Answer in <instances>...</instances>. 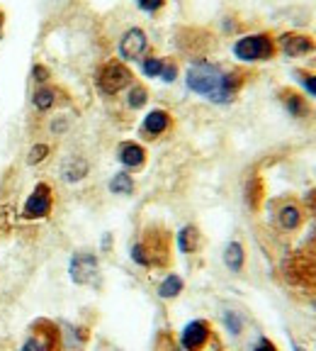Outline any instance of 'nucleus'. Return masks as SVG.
Returning <instances> with one entry per match:
<instances>
[{
  "label": "nucleus",
  "mask_w": 316,
  "mask_h": 351,
  "mask_svg": "<svg viewBox=\"0 0 316 351\" xmlns=\"http://www.w3.org/2000/svg\"><path fill=\"white\" fill-rule=\"evenodd\" d=\"M156 351H178V346H175L173 337L166 335V332H161L156 339Z\"/></svg>",
  "instance_id": "obj_26"
},
{
  "label": "nucleus",
  "mask_w": 316,
  "mask_h": 351,
  "mask_svg": "<svg viewBox=\"0 0 316 351\" xmlns=\"http://www.w3.org/2000/svg\"><path fill=\"white\" fill-rule=\"evenodd\" d=\"M146 100H148L146 88H144V86H131V90H129V105H131V108H134V110L142 108V105H146Z\"/></svg>",
  "instance_id": "obj_22"
},
{
  "label": "nucleus",
  "mask_w": 316,
  "mask_h": 351,
  "mask_svg": "<svg viewBox=\"0 0 316 351\" xmlns=\"http://www.w3.org/2000/svg\"><path fill=\"white\" fill-rule=\"evenodd\" d=\"M234 56L241 61H270L275 56V42L270 34H248L234 44Z\"/></svg>",
  "instance_id": "obj_3"
},
{
  "label": "nucleus",
  "mask_w": 316,
  "mask_h": 351,
  "mask_svg": "<svg viewBox=\"0 0 316 351\" xmlns=\"http://www.w3.org/2000/svg\"><path fill=\"white\" fill-rule=\"evenodd\" d=\"M226 327H229L231 332H234V335H239L241 324H239V317H236L234 313H229V315H226Z\"/></svg>",
  "instance_id": "obj_32"
},
{
  "label": "nucleus",
  "mask_w": 316,
  "mask_h": 351,
  "mask_svg": "<svg viewBox=\"0 0 316 351\" xmlns=\"http://www.w3.org/2000/svg\"><path fill=\"white\" fill-rule=\"evenodd\" d=\"M180 291H183V278L175 274H170L168 278L161 283V288H158V295L166 298V300H170V298L180 295Z\"/></svg>",
  "instance_id": "obj_20"
},
{
  "label": "nucleus",
  "mask_w": 316,
  "mask_h": 351,
  "mask_svg": "<svg viewBox=\"0 0 316 351\" xmlns=\"http://www.w3.org/2000/svg\"><path fill=\"white\" fill-rule=\"evenodd\" d=\"M175 73H178V69H175V64H163V71H161V78L163 81H175Z\"/></svg>",
  "instance_id": "obj_30"
},
{
  "label": "nucleus",
  "mask_w": 316,
  "mask_h": 351,
  "mask_svg": "<svg viewBox=\"0 0 316 351\" xmlns=\"http://www.w3.org/2000/svg\"><path fill=\"white\" fill-rule=\"evenodd\" d=\"M241 83H243V76L239 71L226 73L217 64H207V61L192 64L187 69V88L192 93L205 95L214 103H229L241 88Z\"/></svg>",
  "instance_id": "obj_1"
},
{
  "label": "nucleus",
  "mask_w": 316,
  "mask_h": 351,
  "mask_svg": "<svg viewBox=\"0 0 316 351\" xmlns=\"http://www.w3.org/2000/svg\"><path fill=\"white\" fill-rule=\"evenodd\" d=\"M280 47H282V51L287 56H304L316 49V44L311 42V37H304V34H285L280 39Z\"/></svg>",
  "instance_id": "obj_11"
},
{
  "label": "nucleus",
  "mask_w": 316,
  "mask_h": 351,
  "mask_svg": "<svg viewBox=\"0 0 316 351\" xmlns=\"http://www.w3.org/2000/svg\"><path fill=\"white\" fill-rule=\"evenodd\" d=\"M61 337L59 329L54 322H47V319H37L32 324V332H29L27 341L22 344V351H59Z\"/></svg>",
  "instance_id": "obj_6"
},
{
  "label": "nucleus",
  "mask_w": 316,
  "mask_h": 351,
  "mask_svg": "<svg viewBox=\"0 0 316 351\" xmlns=\"http://www.w3.org/2000/svg\"><path fill=\"white\" fill-rule=\"evenodd\" d=\"M47 156H49V147H47V144H34L32 149H29V156H27V161L29 164H39V161H44L47 159Z\"/></svg>",
  "instance_id": "obj_24"
},
{
  "label": "nucleus",
  "mask_w": 316,
  "mask_h": 351,
  "mask_svg": "<svg viewBox=\"0 0 316 351\" xmlns=\"http://www.w3.org/2000/svg\"><path fill=\"white\" fill-rule=\"evenodd\" d=\"M285 278L300 288H316V256L314 254H295L285 261Z\"/></svg>",
  "instance_id": "obj_4"
},
{
  "label": "nucleus",
  "mask_w": 316,
  "mask_h": 351,
  "mask_svg": "<svg viewBox=\"0 0 316 351\" xmlns=\"http://www.w3.org/2000/svg\"><path fill=\"white\" fill-rule=\"evenodd\" d=\"M170 127V115L166 112V110H151L146 117H144V134H148V137H161L163 132H168Z\"/></svg>",
  "instance_id": "obj_12"
},
{
  "label": "nucleus",
  "mask_w": 316,
  "mask_h": 351,
  "mask_svg": "<svg viewBox=\"0 0 316 351\" xmlns=\"http://www.w3.org/2000/svg\"><path fill=\"white\" fill-rule=\"evenodd\" d=\"M120 161L127 169H139V166H144V161H146V152H144L142 144L124 142L120 147Z\"/></svg>",
  "instance_id": "obj_13"
},
{
  "label": "nucleus",
  "mask_w": 316,
  "mask_h": 351,
  "mask_svg": "<svg viewBox=\"0 0 316 351\" xmlns=\"http://www.w3.org/2000/svg\"><path fill=\"white\" fill-rule=\"evenodd\" d=\"M302 219H304V215H302V210L297 203H285L278 213V225L287 232L297 230V227L302 225Z\"/></svg>",
  "instance_id": "obj_14"
},
{
  "label": "nucleus",
  "mask_w": 316,
  "mask_h": 351,
  "mask_svg": "<svg viewBox=\"0 0 316 351\" xmlns=\"http://www.w3.org/2000/svg\"><path fill=\"white\" fill-rule=\"evenodd\" d=\"M32 103H34V108H37V110L47 112V110L54 108V103H56V90H54V88H49V86L37 88V90H34Z\"/></svg>",
  "instance_id": "obj_19"
},
{
  "label": "nucleus",
  "mask_w": 316,
  "mask_h": 351,
  "mask_svg": "<svg viewBox=\"0 0 316 351\" xmlns=\"http://www.w3.org/2000/svg\"><path fill=\"white\" fill-rule=\"evenodd\" d=\"M280 98H282L285 108L289 110V115L295 117H304L306 115V103L302 95H297L295 90H280Z\"/></svg>",
  "instance_id": "obj_17"
},
{
  "label": "nucleus",
  "mask_w": 316,
  "mask_h": 351,
  "mask_svg": "<svg viewBox=\"0 0 316 351\" xmlns=\"http://www.w3.org/2000/svg\"><path fill=\"white\" fill-rule=\"evenodd\" d=\"M95 276H98V258H95L93 254L81 252L71 258V278L76 280V283H81V285L93 283Z\"/></svg>",
  "instance_id": "obj_10"
},
{
  "label": "nucleus",
  "mask_w": 316,
  "mask_h": 351,
  "mask_svg": "<svg viewBox=\"0 0 316 351\" xmlns=\"http://www.w3.org/2000/svg\"><path fill=\"white\" fill-rule=\"evenodd\" d=\"M209 339H212V324L207 319H192L180 335V346L185 351H202Z\"/></svg>",
  "instance_id": "obj_8"
},
{
  "label": "nucleus",
  "mask_w": 316,
  "mask_h": 351,
  "mask_svg": "<svg viewBox=\"0 0 316 351\" xmlns=\"http://www.w3.org/2000/svg\"><path fill=\"white\" fill-rule=\"evenodd\" d=\"M300 76H302V83H304V88L316 98V76H311V73H302V71H300Z\"/></svg>",
  "instance_id": "obj_29"
},
{
  "label": "nucleus",
  "mask_w": 316,
  "mask_h": 351,
  "mask_svg": "<svg viewBox=\"0 0 316 351\" xmlns=\"http://www.w3.org/2000/svg\"><path fill=\"white\" fill-rule=\"evenodd\" d=\"M146 47H148L146 32L139 27H131V29H127L120 39V56L127 61L142 59V56L146 54Z\"/></svg>",
  "instance_id": "obj_9"
},
{
  "label": "nucleus",
  "mask_w": 316,
  "mask_h": 351,
  "mask_svg": "<svg viewBox=\"0 0 316 351\" xmlns=\"http://www.w3.org/2000/svg\"><path fill=\"white\" fill-rule=\"evenodd\" d=\"M261 197H263L261 181H253V183H248V203H251L253 208H258V205H261Z\"/></svg>",
  "instance_id": "obj_25"
},
{
  "label": "nucleus",
  "mask_w": 316,
  "mask_h": 351,
  "mask_svg": "<svg viewBox=\"0 0 316 351\" xmlns=\"http://www.w3.org/2000/svg\"><path fill=\"white\" fill-rule=\"evenodd\" d=\"M32 76H34V81H37V83H47L51 78V73H49V69H44L42 64H37L32 69Z\"/></svg>",
  "instance_id": "obj_28"
},
{
  "label": "nucleus",
  "mask_w": 316,
  "mask_h": 351,
  "mask_svg": "<svg viewBox=\"0 0 316 351\" xmlns=\"http://www.w3.org/2000/svg\"><path fill=\"white\" fill-rule=\"evenodd\" d=\"M163 64H166L163 59H156V56H148V59L144 61V73H146V76H151V78L161 76V71H163Z\"/></svg>",
  "instance_id": "obj_23"
},
{
  "label": "nucleus",
  "mask_w": 316,
  "mask_h": 351,
  "mask_svg": "<svg viewBox=\"0 0 316 351\" xmlns=\"http://www.w3.org/2000/svg\"><path fill=\"white\" fill-rule=\"evenodd\" d=\"M131 71L122 61H107L98 73V86L105 95H117L122 93L127 86H131Z\"/></svg>",
  "instance_id": "obj_5"
},
{
  "label": "nucleus",
  "mask_w": 316,
  "mask_h": 351,
  "mask_svg": "<svg viewBox=\"0 0 316 351\" xmlns=\"http://www.w3.org/2000/svg\"><path fill=\"white\" fill-rule=\"evenodd\" d=\"M109 191L117 193V195H129L134 191V181H131L129 173H117L112 181H109Z\"/></svg>",
  "instance_id": "obj_21"
},
{
  "label": "nucleus",
  "mask_w": 316,
  "mask_h": 351,
  "mask_svg": "<svg viewBox=\"0 0 316 351\" xmlns=\"http://www.w3.org/2000/svg\"><path fill=\"white\" fill-rule=\"evenodd\" d=\"M137 3H139V8L146 12H156L166 5V0H137Z\"/></svg>",
  "instance_id": "obj_27"
},
{
  "label": "nucleus",
  "mask_w": 316,
  "mask_h": 351,
  "mask_svg": "<svg viewBox=\"0 0 316 351\" xmlns=\"http://www.w3.org/2000/svg\"><path fill=\"white\" fill-rule=\"evenodd\" d=\"M88 173V161L76 156V159H68L61 169V176H64L66 181H81L83 176Z\"/></svg>",
  "instance_id": "obj_18"
},
{
  "label": "nucleus",
  "mask_w": 316,
  "mask_h": 351,
  "mask_svg": "<svg viewBox=\"0 0 316 351\" xmlns=\"http://www.w3.org/2000/svg\"><path fill=\"white\" fill-rule=\"evenodd\" d=\"M243 261H246V252L241 247L239 241H231L229 247L224 249V263H226V269H231L234 274H239L243 269Z\"/></svg>",
  "instance_id": "obj_15"
},
{
  "label": "nucleus",
  "mask_w": 316,
  "mask_h": 351,
  "mask_svg": "<svg viewBox=\"0 0 316 351\" xmlns=\"http://www.w3.org/2000/svg\"><path fill=\"white\" fill-rule=\"evenodd\" d=\"M253 351H278V346H275L270 339H265V337H263V339H258V344H256V349H253Z\"/></svg>",
  "instance_id": "obj_31"
},
{
  "label": "nucleus",
  "mask_w": 316,
  "mask_h": 351,
  "mask_svg": "<svg viewBox=\"0 0 316 351\" xmlns=\"http://www.w3.org/2000/svg\"><path fill=\"white\" fill-rule=\"evenodd\" d=\"M51 208H54V191H51V186L49 183H37L34 191L29 193L25 208H22V217L42 219L47 215H51Z\"/></svg>",
  "instance_id": "obj_7"
},
{
  "label": "nucleus",
  "mask_w": 316,
  "mask_h": 351,
  "mask_svg": "<svg viewBox=\"0 0 316 351\" xmlns=\"http://www.w3.org/2000/svg\"><path fill=\"white\" fill-rule=\"evenodd\" d=\"M131 258L146 269H163L170 263V234L163 227H148L131 247Z\"/></svg>",
  "instance_id": "obj_2"
},
{
  "label": "nucleus",
  "mask_w": 316,
  "mask_h": 351,
  "mask_svg": "<svg viewBox=\"0 0 316 351\" xmlns=\"http://www.w3.org/2000/svg\"><path fill=\"white\" fill-rule=\"evenodd\" d=\"M0 29H3V12H0Z\"/></svg>",
  "instance_id": "obj_33"
},
{
  "label": "nucleus",
  "mask_w": 316,
  "mask_h": 351,
  "mask_svg": "<svg viewBox=\"0 0 316 351\" xmlns=\"http://www.w3.org/2000/svg\"><path fill=\"white\" fill-rule=\"evenodd\" d=\"M178 247H180V252H183V254H192V252H197V249H200V232H197V227L187 225V227H183V230H180Z\"/></svg>",
  "instance_id": "obj_16"
}]
</instances>
